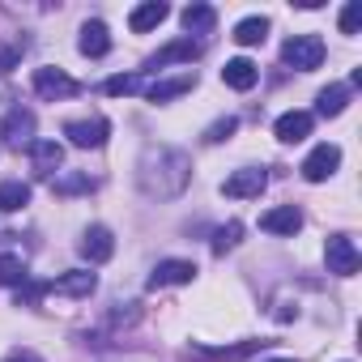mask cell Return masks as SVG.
Instances as JSON below:
<instances>
[{"instance_id":"cell-32","label":"cell","mask_w":362,"mask_h":362,"mask_svg":"<svg viewBox=\"0 0 362 362\" xmlns=\"http://www.w3.org/2000/svg\"><path fill=\"white\" fill-rule=\"evenodd\" d=\"M269 362H290V358H269Z\"/></svg>"},{"instance_id":"cell-16","label":"cell","mask_w":362,"mask_h":362,"mask_svg":"<svg viewBox=\"0 0 362 362\" xmlns=\"http://www.w3.org/2000/svg\"><path fill=\"white\" fill-rule=\"evenodd\" d=\"M30 158H35V170H39L43 179H52V175L60 170V162H64V145L52 141V136H47V141H35V145H30Z\"/></svg>"},{"instance_id":"cell-1","label":"cell","mask_w":362,"mask_h":362,"mask_svg":"<svg viewBox=\"0 0 362 362\" xmlns=\"http://www.w3.org/2000/svg\"><path fill=\"white\" fill-rule=\"evenodd\" d=\"M188 179H192V162L184 149H170V145H149L136 162V184L145 197L153 201H170L188 188Z\"/></svg>"},{"instance_id":"cell-22","label":"cell","mask_w":362,"mask_h":362,"mask_svg":"<svg viewBox=\"0 0 362 362\" xmlns=\"http://www.w3.org/2000/svg\"><path fill=\"white\" fill-rule=\"evenodd\" d=\"M239 47H256V43H264L269 39V18H243L239 26H235V35H230Z\"/></svg>"},{"instance_id":"cell-26","label":"cell","mask_w":362,"mask_h":362,"mask_svg":"<svg viewBox=\"0 0 362 362\" xmlns=\"http://www.w3.org/2000/svg\"><path fill=\"white\" fill-rule=\"evenodd\" d=\"M239 239H243V222H226V226L214 235V252H218V256H226Z\"/></svg>"},{"instance_id":"cell-24","label":"cell","mask_w":362,"mask_h":362,"mask_svg":"<svg viewBox=\"0 0 362 362\" xmlns=\"http://www.w3.org/2000/svg\"><path fill=\"white\" fill-rule=\"evenodd\" d=\"M214 22H218V13H214L209 5H188V9H184V30H188V39L214 30Z\"/></svg>"},{"instance_id":"cell-15","label":"cell","mask_w":362,"mask_h":362,"mask_svg":"<svg viewBox=\"0 0 362 362\" xmlns=\"http://www.w3.org/2000/svg\"><path fill=\"white\" fill-rule=\"evenodd\" d=\"M94 286H98V277H94L90 269H73V273H64V277L47 281V290L69 294V298H90V294H94Z\"/></svg>"},{"instance_id":"cell-8","label":"cell","mask_w":362,"mask_h":362,"mask_svg":"<svg viewBox=\"0 0 362 362\" xmlns=\"http://www.w3.org/2000/svg\"><path fill=\"white\" fill-rule=\"evenodd\" d=\"M64 136H69V145H77V149H98V145H107V136H111V124L107 119H69L64 124Z\"/></svg>"},{"instance_id":"cell-25","label":"cell","mask_w":362,"mask_h":362,"mask_svg":"<svg viewBox=\"0 0 362 362\" xmlns=\"http://www.w3.org/2000/svg\"><path fill=\"white\" fill-rule=\"evenodd\" d=\"M145 86V73H119V77H107L103 81V90L111 94V98H119V94H136Z\"/></svg>"},{"instance_id":"cell-13","label":"cell","mask_w":362,"mask_h":362,"mask_svg":"<svg viewBox=\"0 0 362 362\" xmlns=\"http://www.w3.org/2000/svg\"><path fill=\"white\" fill-rule=\"evenodd\" d=\"M260 230H269V235H298L303 230V214L294 209V205H277V209H269V214H260Z\"/></svg>"},{"instance_id":"cell-14","label":"cell","mask_w":362,"mask_h":362,"mask_svg":"<svg viewBox=\"0 0 362 362\" xmlns=\"http://www.w3.org/2000/svg\"><path fill=\"white\" fill-rule=\"evenodd\" d=\"M77 52L81 56H90V60H98V56H107L111 52V30H107V22H86L81 26V39H77Z\"/></svg>"},{"instance_id":"cell-3","label":"cell","mask_w":362,"mask_h":362,"mask_svg":"<svg viewBox=\"0 0 362 362\" xmlns=\"http://www.w3.org/2000/svg\"><path fill=\"white\" fill-rule=\"evenodd\" d=\"M35 128H39V119H35V111L30 107H13L5 119H0V136H5V145L9 149H30L39 136H35Z\"/></svg>"},{"instance_id":"cell-27","label":"cell","mask_w":362,"mask_h":362,"mask_svg":"<svg viewBox=\"0 0 362 362\" xmlns=\"http://www.w3.org/2000/svg\"><path fill=\"white\" fill-rule=\"evenodd\" d=\"M235 132H239V119H235V115H226V119H218V124H209V128H205V141H209V145H222V141H230Z\"/></svg>"},{"instance_id":"cell-12","label":"cell","mask_w":362,"mask_h":362,"mask_svg":"<svg viewBox=\"0 0 362 362\" xmlns=\"http://www.w3.org/2000/svg\"><path fill=\"white\" fill-rule=\"evenodd\" d=\"M81 256L90 260V264H107L111 256H115V239H111V230L107 226H90L86 235H81Z\"/></svg>"},{"instance_id":"cell-23","label":"cell","mask_w":362,"mask_h":362,"mask_svg":"<svg viewBox=\"0 0 362 362\" xmlns=\"http://www.w3.org/2000/svg\"><path fill=\"white\" fill-rule=\"evenodd\" d=\"M26 281H30L26 260L13 252H0V286H26Z\"/></svg>"},{"instance_id":"cell-4","label":"cell","mask_w":362,"mask_h":362,"mask_svg":"<svg viewBox=\"0 0 362 362\" xmlns=\"http://www.w3.org/2000/svg\"><path fill=\"white\" fill-rule=\"evenodd\" d=\"M324 260H328V273H337V277H354L362 269V252L354 247L349 235H332L324 247Z\"/></svg>"},{"instance_id":"cell-6","label":"cell","mask_w":362,"mask_h":362,"mask_svg":"<svg viewBox=\"0 0 362 362\" xmlns=\"http://www.w3.org/2000/svg\"><path fill=\"white\" fill-rule=\"evenodd\" d=\"M337 166H341V149L332 141H324V145H315L303 158V179H307V184H324V179L337 175Z\"/></svg>"},{"instance_id":"cell-9","label":"cell","mask_w":362,"mask_h":362,"mask_svg":"<svg viewBox=\"0 0 362 362\" xmlns=\"http://www.w3.org/2000/svg\"><path fill=\"white\" fill-rule=\"evenodd\" d=\"M192 60H201V43H197V39H175V43H166L145 69H149V73L170 69V64H188V69H192Z\"/></svg>"},{"instance_id":"cell-28","label":"cell","mask_w":362,"mask_h":362,"mask_svg":"<svg viewBox=\"0 0 362 362\" xmlns=\"http://www.w3.org/2000/svg\"><path fill=\"white\" fill-rule=\"evenodd\" d=\"M362 30V0H349L341 9V35H358Z\"/></svg>"},{"instance_id":"cell-20","label":"cell","mask_w":362,"mask_h":362,"mask_svg":"<svg viewBox=\"0 0 362 362\" xmlns=\"http://www.w3.org/2000/svg\"><path fill=\"white\" fill-rule=\"evenodd\" d=\"M26 205H30V184L5 179V184H0V214H22Z\"/></svg>"},{"instance_id":"cell-21","label":"cell","mask_w":362,"mask_h":362,"mask_svg":"<svg viewBox=\"0 0 362 362\" xmlns=\"http://www.w3.org/2000/svg\"><path fill=\"white\" fill-rule=\"evenodd\" d=\"M345 103H349V86H324L320 98H315V115L337 119V115L345 111Z\"/></svg>"},{"instance_id":"cell-10","label":"cell","mask_w":362,"mask_h":362,"mask_svg":"<svg viewBox=\"0 0 362 362\" xmlns=\"http://www.w3.org/2000/svg\"><path fill=\"white\" fill-rule=\"evenodd\" d=\"M197 277V264L192 260H158V269L149 273V290H162V286H188Z\"/></svg>"},{"instance_id":"cell-19","label":"cell","mask_w":362,"mask_h":362,"mask_svg":"<svg viewBox=\"0 0 362 362\" xmlns=\"http://www.w3.org/2000/svg\"><path fill=\"white\" fill-rule=\"evenodd\" d=\"M197 86V73H179V77H170V81H153L145 94H149V103H170V98H179V94H188Z\"/></svg>"},{"instance_id":"cell-17","label":"cell","mask_w":362,"mask_h":362,"mask_svg":"<svg viewBox=\"0 0 362 362\" xmlns=\"http://www.w3.org/2000/svg\"><path fill=\"white\" fill-rule=\"evenodd\" d=\"M166 18H170V9L162 5V0H145V5H136V9H132L128 26H132L136 35H149V30H158Z\"/></svg>"},{"instance_id":"cell-30","label":"cell","mask_w":362,"mask_h":362,"mask_svg":"<svg viewBox=\"0 0 362 362\" xmlns=\"http://www.w3.org/2000/svg\"><path fill=\"white\" fill-rule=\"evenodd\" d=\"M56 188H60V192H86V188H94V184H90V179H60Z\"/></svg>"},{"instance_id":"cell-2","label":"cell","mask_w":362,"mask_h":362,"mask_svg":"<svg viewBox=\"0 0 362 362\" xmlns=\"http://www.w3.org/2000/svg\"><path fill=\"white\" fill-rule=\"evenodd\" d=\"M281 60L290 69H298V73H311V69L324 64V39L320 35H294V39H286Z\"/></svg>"},{"instance_id":"cell-11","label":"cell","mask_w":362,"mask_h":362,"mask_svg":"<svg viewBox=\"0 0 362 362\" xmlns=\"http://www.w3.org/2000/svg\"><path fill=\"white\" fill-rule=\"evenodd\" d=\"M311 128H315V115H311V111H286V115H277V124H273L277 141H286V145L307 141V136H311Z\"/></svg>"},{"instance_id":"cell-31","label":"cell","mask_w":362,"mask_h":362,"mask_svg":"<svg viewBox=\"0 0 362 362\" xmlns=\"http://www.w3.org/2000/svg\"><path fill=\"white\" fill-rule=\"evenodd\" d=\"M5 362H39L35 354H13V358H5Z\"/></svg>"},{"instance_id":"cell-7","label":"cell","mask_w":362,"mask_h":362,"mask_svg":"<svg viewBox=\"0 0 362 362\" xmlns=\"http://www.w3.org/2000/svg\"><path fill=\"white\" fill-rule=\"evenodd\" d=\"M35 94L47 98V103H60V98L81 94V86H77L64 69H35Z\"/></svg>"},{"instance_id":"cell-18","label":"cell","mask_w":362,"mask_h":362,"mask_svg":"<svg viewBox=\"0 0 362 362\" xmlns=\"http://www.w3.org/2000/svg\"><path fill=\"white\" fill-rule=\"evenodd\" d=\"M256 77H260V69H256L247 56H235V60H226V69H222V81H226L230 90H252Z\"/></svg>"},{"instance_id":"cell-5","label":"cell","mask_w":362,"mask_h":362,"mask_svg":"<svg viewBox=\"0 0 362 362\" xmlns=\"http://www.w3.org/2000/svg\"><path fill=\"white\" fill-rule=\"evenodd\" d=\"M269 188V170L264 166H243V170H235L226 184H222V197H230V201H252V197H260Z\"/></svg>"},{"instance_id":"cell-29","label":"cell","mask_w":362,"mask_h":362,"mask_svg":"<svg viewBox=\"0 0 362 362\" xmlns=\"http://www.w3.org/2000/svg\"><path fill=\"white\" fill-rule=\"evenodd\" d=\"M22 52H26V43H13V47H0V69H13V64L22 60Z\"/></svg>"}]
</instances>
